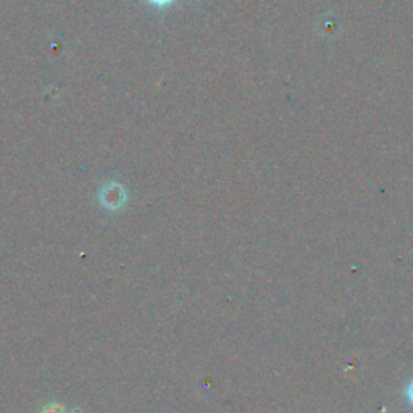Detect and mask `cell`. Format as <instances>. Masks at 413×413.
Masks as SVG:
<instances>
[{"mask_svg": "<svg viewBox=\"0 0 413 413\" xmlns=\"http://www.w3.org/2000/svg\"><path fill=\"white\" fill-rule=\"evenodd\" d=\"M99 202L103 209L110 211H118L127 204V192L120 183H107L100 187Z\"/></svg>", "mask_w": 413, "mask_h": 413, "instance_id": "obj_1", "label": "cell"}, {"mask_svg": "<svg viewBox=\"0 0 413 413\" xmlns=\"http://www.w3.org/2000/svg\"><path fill=\"white\" fill-rule=\"evenodd\" d=\"M150 5H155V7H168V5H172L174 0H147Z\"/></svg>", "mask_w": 413, "mask_h": 413, "instance_id": "obj_2", "label": "cell"}, {"mask_svg": "<svg viewBox=\"0 0 413 413\" xmlns=\"http://www.w3.org/2000/svg\"><path fill=\"white\" fill-rule=\"evenodd\" d=\"M42 413H66V410L60 405H48L47 409L42 410Z\"/></svg>", "mask_w": 413, "mask_h": 413, "instance_id": "obj_3", "label": "cell"}, {"mask_svg": "<svg viewBox=\"0 0 413 413\" xmlns=\"http://www.w3.org/2000/svg\"><path fill=\"white\" fill-rule=\"evenodd\" d=\"M405 396H407V399H409V402L413 405V380L410 381V385L407 386V390H405Z\"/></svg>", "mask_w": 413, "mask_h": 413, "instance_id": "obj_4", "label": "cell"}]
</instances>
